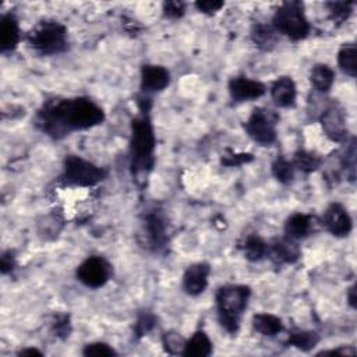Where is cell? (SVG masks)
Masks as SVG:
<instances>
[{"label":"cell","mask_w":357,"mask_h":357,"mask_svg":"<svg viewBox=\"0 0 357 357\" xmlns=\"http://www.w3.org/2000/svg\"><path fill=\"white\" fill-rule=\"evenodd\" d=\"M105 120V112L89 98L49 100L38 112L36 127L52 138H62L72 131L88 130Z\"/></svg>","instance_id":"1"},{"label":"cell","mask_w":357,"mask_h":357,"mask_svg":"<svg viewBox=\"0 0 357 357\" xmlns=\"http://www.w3.org/2000/svg\"><path fill=\"white\" fill-rule=\"evenodd\" d=\"M140 113L131 120L130 168L133 176H147L155 165L157 138L151 120V99H138Z\"/></svg>","instance_id":"2"},{"label":"cell","mask_w":357,"mask_h":357,"mask_svg":"<svg viewBox=\"0 0 357 357\" xmlns=\"http://www.w3.org/2000/svg\"><path fill=\"white\" fill-rule=\"evenodd\" d=\"M250 296L251 289L246 285H226L218 289L215 297L218 320L228 334L235 335L239 331Z\"/></svg>","instance_id":"3"},{"label":"cell","mask_w":357,"mask_h":357,"mask_svg":"<svg viewBox=\"0 0 357 357\" xmlns=\"http://www.w3.org/2000/svg\"><path fill=\"white\" fill-rule=\"evenodd\" d=\"M31 47L42 56L63 54L67 49V30L58 21H42L27 36Z\"/></svg>","instance_id":"4"},{"label":"cell","mask_w":357,"mask_h":357,"mask_svg":"<svg viewBox=\"0 0 357 357\" xmlns=\"http://www.w3.org/2000/svg\"><path fill=\"white\" fill-rule=\"evenodd\" d=\"M272 27L292 41L307 38L312 31L310 23L304 14V5L297 0L285 2L278 8L272 19Z\"/></svg>","instance_id":"5"},{"label":"cell","mask_w":357,"mask_h":357,"mask_svg":"<svg viewBox=\"0 0 357 357\" xmlns=\"http://www.w3.org/2000/svg\"><path fill=\"white\" fill-rule=\"evenodd\" d=\"M108 176V172L89 161L83 160L77 155H69L63 164L62 183L65 186L76 187H92L98 183L104 182Z\"/></svg>","instance_id":"6"},{"label":"cell","mask_w":357,"mask_h":357,"mask_svg":"<svg viewBox=\"0 0 357 357\" xmlns=\"http://www.w3.org/2000/svg\"><path fill=\"white\" fill-rule=\"evenodd\" d=\"M277 115L264 108H256L244 123L248 137L263 147H271L277 141Z\"/></svg>","instance_id":"7"},{"label":"cell","mask_w":357,"mask_h":357,"mask_svg":"<svg viewBox=\"0 0 357 357\" xmlns=\"http://www.w3.org/2000/svg\"><path fill=\"white\" fill-rule=\"evenodd\" d=\"M112 275L111 264L104 259L92 256L84 260L77 268V279L87 288L99 289L105 286Z\"/></svg>","instance_id":"8"},{"label":"cell","mask_w":357,"mask_h":357,"mask_svg":"<svg viewBox=\"0 0 357 357\" xmlns=\"http://www.w3.org/2000/svg\"><path fill=\"white\" fill-rule=\"evenodd\" d=\"M325 136L334 142H345L347 140V126L345 112L338 104L329 105L320 118Z\"/></svg>","instance_id":"9"},{"label":"cell","mask_w":357,"mask_h":357,"mask_svg":"<svg viewBox=\"0 0 357 357\" xmlns=\"http://www.w3.org/2000/svg\"><path fill=\"white\" fill-rule=\"evenodd\" d=\"M324 228L335 237H346L353 229V221L347 210L339 202H334L323 215Z\"/></svg>","instance_id":"10"},{"label":"cell","mask_w":357,"mask_h":357,"mask_svg":"<svg viewBox=\"0 0 357 357\" xmlns=\"http://www.w3.org/2000/svg\"><path fill=\"white\" fill-rule=\"evenodd\" d=\"M267 88L263 83L244 76L233 77L229 81V94L235 102H248L259 99L266 94Z\"/></svg>","instance_id":"11"},{"label":"cell","mask_w":357,"mask_h":357,"mask_svg":"<svg viewBox=\"0 0 357 357\" xmlns=\"http://www.w3.org/2000/svg\"><path fill=\"white\" fill-rule=\"evenodd\" d=\"M210 274L211 267L207 263H197L190 266L183 275V290L193 297L202 294L208 286Z\"/></svg>","instance_id":"12"},{"label":"cell","mask_w":357,"mask_h":357,"mask_svg":"<svg viewBox=\"0 0 357 357\" xmlns=\"http://www.w3.org/2000/svg\"><path fill=\"white\" fill-rule=\"evenodd\" d=\"M300 248L296 243V240L285 237L275 240L271 246L268 244V254L274 264L283 266V264H294L300 259Z\"/></svg>","instance_id":"13"},{"label":"cell","mask_w":357,"mask_h":357,"mask_svg":"<svg viewBox=\"0 0 357 357\" xmlns=\"http://www.w3.org/2000/svg\"><path fill=\"white\" fill-rule=\"evenodd\" d=\"M144 229L147 233V239L149 246L154 251H161L166 247L168 243V235H166V225L164 218L157 213L152 211L147 214Z\"/></svg>","instance_id":"14"},{"label":"cell","mask_w":357,"mask_h":357,"mask_svg":"<svg viewBox=\"0 0 357 357\" xmlns=\"http://www.w3.org/2000/svg\"><path fill=\"white\" fill-rule=\"evenodd\" d=\"M171 84V73L158 65H145L141 69V88L145 92H160Z\"/></svg>","instance_id":"15"},{"label":"cell","mask_w":357,"mask_h":357,"mask_svg":"<svg viewBox=\"0 0 357 357\" xmlns=\"http://www.w3.org/2000/svg\"><path fill=\"white\" fill-rule=\"evenodd\" d=\"M20 42L19 20L12 14H5L0 20V50L2 54H9L17 47Z\"/></svg>","instance_id":"16"},{"label":"cell","mask_w":357,"mask_h":357,"mask_svg":"<svg viewBox=\"0 0 357 357\" xmlns=\"http://www.w3.org/2000/svg\"><path fill=\"white\" fill-rule=\"evenodd\" d=\"M274 104L279 108H292L296 104L297 88L292 77H279L271 88Z\"/></svg>","instance_id":"17"},{"label":"cell","mask_w":357,"mask_h":357,"mask_svg":"<svg viewBox=\"0 0 357 357\" xmlns=\"http://www.w3.org/2000/svg\"><path fill=\"white\" fill-rule=\"evenodd\" d=\"M313 228H314V221L312 215L297 213L288 218L285 224V233L286 237L289 239L300 240L307 237L313 232Z\"/></svg>","instance_id":"18"},{"label":"cell","mask_w":357,"mask_h":357,"mask_svg":"<svg viewBox=\"0 0 357 357\" xmlns=\"http://www.w3.org/2000/svg\"><path fill=\"white\" fill-rule=\"evenodd\" d=\"M213 342L210 336L204 331H197L194 335L186 340L183 356L186 357H208L213 354Z\"/></svg>","instance_id":"19"},{"label":"cell","mask_w":357,"mask_h":357,"mask_svg":"<svg viewBox=\"0 0 357 357\" xmlns=\"http://www.w3.org/2000/svg\"><path fill=\"white\" fill-rule=\"evenodd\" d=\"M252 328L264 336H277L283 332L285 327L279 317L268 313H260L252 317Z\"/></svg>","instance_id":"20"},{"label":"cell","mask_w":357,"mask_h":357,"mask_svg":"<svg viewBox=\"0 0 357 357\" xmlns=\"http://www.w3.org/2000/svg\"><path fill=\"white\" fill-rule=\"evenodd\" d=\"M241 250L244 257L251 261V263H257L261 261L263 259L267 257L268 254V244L257 235H250L244 239L243 244H241Z\"/></svg>","instance_id":"21"},{"label":"cell","mask_w":357,"mask_h":357,"mask_svg":"<svg viewBox=\"0 0 357 357\" xmlns=\"http://www.w3.org/2000/svg\"><path fill=\"white\" fill-rule=\"evenodd\" d=\"M320 342V335L316 331H305V329H293L289 334L288 345L301 350L310 351Z\"/></svg>","instance_id":"22"},{"label":"cell","mask_w":357,"mask_h":357,"mask_svg":"<svg viewBox=\"0 0 357 357\" xmlns=\"http://www.w3.org/2000/svg\"><path fill=\"white\" fill-rule=\"evenodd\" d=\"M310 80L318 92H329L335 81V72L328 65H316L312 69Z\"/></svg>","instance_id":"23"},{"label":"cell","mask_w":357,"mask_h":357,"mask_svg":"<svg viewBox=\"0 0 357 357\" xmlns=\"http://www.w3.org/2000/svg\"><path fill=\"white\" fill-rule=\"evenodd\" d=\"M251 39L259 47L270 50L275 46L278 41V32L272 25L256 24L251 31Z\"/></svg>","instance_id":"24"},{"label":"cell","mask_w":357,"mask_h":357,"mask_svg":"<svg viewBox=\"0 0 357 357\" xmlns=\"http://www.w3.org/2000/svg\"><path fill=\"white\" fill-rule=\"evenodd\" d=\"M292 164H293L294 169H299L300 172L309 175L321 168L323 160L317 154H314V152L300 149L294 154Z\"/></svg>","instance_id":"25"},{"label":"cell","mask_w":357,"mask_h":357,"mask_svg":"<svg viewBox=\"0 0 357 357\" xmlns=\"http://www.w3.org/2000/svg\"><path fill=\"white\" fill-rule=\"evenodd\" d=\"M357 47L354 43H345L339 54H338V65L340 67V70L350 76V77H356L357 74Z\"/></svg>","instance_id":"26"},{"label":"cell","mask_w":357,"mask_h":357,"mask_svg":"<svg viewBox=\"0 0 357 357\" xmlns=\"http://www.w3.org/2000/svg\"><path fill=\"white\" fill-rule=\"evenodd\" d=\"M272 175L282 184H289L294 179V166L285 157H278L272 164Z\"/></svg>","instance_id":"27"},{"label":"cell","mask_w":357,"mask_h":357,"mask_svg":"<svg viewBox=\"0 0 357 357\" xmlns=\"http://www.w3.org/2000/svg\"><path fill=\"white\" fill-rule=\"evenodd\" d=\"M325 6L329 12L331 20L336 24H343L353 13L354 2H329Z\"/></svg>","instance_id":"28"},{"label":"cell","mask_w":357,"mask_h":357,"mask_svg":"<svg viewBox=\"0 0 357 357\" xmlns=\"http://www.w3.org/2000/svg\"><path fill=\"white\" fill-rule=\"evenodd\" d=\"M162 345H164L165 351H168L169 354H182L183 356L186 340L180 334H177L175 331H169V332L164 334Z\"/></svg>","instance_id":"29"},{"label":"cell","mask_w":357,"mask_h":357,"mask_svg":"<svg viewBox=\"0 0 357 357\" xmlns=\"http://www.w3.org/2000/svg\"><path fill=\"white\" fill-rule=\"evenodd\" d=\"M155 327H157V317L149 312H142V313H140V316L134 324V334L137 338H142L147 334H149Z\"/></svg>","instance_id":"30"},{"label":"cell","mask_w":357,"mask_h":357,"mask_svg":"<svg viewBox=\"0 0 357 357\" xmlns=\"http://www.w3.org/2000/svg\"><path fill=\"white\" fill-rule=\"evenodd\" d=\"M83 354L87 357H111L118 356V351L105 342H94L84 346Z\"/></svg>","instance_id":"31"},{"label":"cell","mask_w":357,"mask_h":357,"mask_svg":"<svg viewBox=\"0 0 357 357\" xmlns=\"http://www.w3.org/2000/svg\"><path fill=\"white\" fill-rule=\"evenodd\" d=\"M252 160H254V157L251 154H247V152H240V154H237V152L228 151L226 154H224V157H222V165L229 166V168H237V166L251 162Z\"/></svg>","instance_id":"32"},{"label":"cell","mask_w":357,"mask_h":357,"mask_svg":"<svg viewBox=\"0 0 357 357\" xmlns=\"http://www.w3.org/2000/svg\"><path fill=\"white\" fill-rule=\"evenodd\" d=\"M52 331L55 336L61 339L69 338L72 332V324H70V317L67 314H56L55 320L52 323Z\"/></svg>","instance_id":"33"},{"label":"cell","mask_w":357,"mask_h":357,"mask_svg":"<svg viewBox=\"0 0 357 357\" xmlns=\"http://www.w3.org/2000/svg\"><path fill=\"white\" fill-rule=\"evenodd\" d=\"M186 13V5L183 2H177V0H172V2L164 3V14L168 19L177 20L182 19Z\"/></svg>","instance_id":"34"},{"label":"cell","mask_w":357,"mask_h":357,"mask_svg":"<svg viewBox=\"0 0 357 357\" xmlns=\"http://www.w3.org/2000/svg\"><path fill=\"white\" fill-rule=\"evenodd\" d=\"M225 6L224 2H218V0H202V2H197L195 8L198 12L204 14H214L219 12Z\"/></svg>","instance_id":"35"},{"label":"cell","mask_w":357,"mask_h":357,"mask_svg":"<svg viewBox=\"0 0 357 357\" xmlns=\"http://www.w3.org/2000/svg\"><path fill=\"white\" fill-rule=\"evenodd\" d=\"M356 349L351 346H340L338 349H332V350H323L320 353H317V356H342V357H353L356 356Z\"/></svg>","instance_id":"36"},{"label":"cell","mask_w":357,"mask_h":357,"mask_svg":"<svg viewBox=\"0 0 357 357\" xmlns=\"http://www.w3.org/2000/svg\"><path fill=\"white\" fill-rule=\"evenodd\" d=\"M14 267H16L14 254L10 250L3 252V256H2V272L6 275V274L12 272L14 270Z\"/></svg>","instance_id":"37"},{"label":"cell","mask_w":357,"mask_h":357,"mask_svg":"<svg viewBox=\"0 0 357 357\" xmlns=\"http://www.w3.org/2000/svg\"><path fill=\"white\" fill-rule=\"evenodd\" d=\"M347 303L351 309H356V286L354 285L347 292Z\"/></svg>","instance_id":"38"},{"label":"cell","mask_w":357,"mask_h":357,"mask_svg":"<svg viewBox=\"0 0 357 357\" xmlns=\"http://www.w3.org/2000/svg\"><path fill=\"white\" fill-rule=\"evenodd\" d=\"M19 356H42V351L38 349H23L19 351Z\"/></svg>","instance_id":"39"}]
</instances>
